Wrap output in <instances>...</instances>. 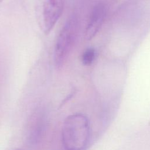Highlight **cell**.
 <instances>
[{"instance_id":"5","label":"cell","mask_w":150,"mask_h":150,"mask_svg":"<svg viewBox=\"0 0 150 150\" xmlns=\"http://www.w3.org/2000/svg\"><path fill=\"white\" fill-rule=\"evenodd\" d=\"M45 124V116L41 111L35 112L30 118L28 126V137L30 142L35 143L41 137Z\"/></svg>"},{"instance_id":"2","label":"cell","mask_w":150,"mask_h":150,"mask_svg":"<svg viewBox=\"0 0 150 150\" xmlns=\"http://www.w3.org/2000/svg\"><path fill=\"white\" fill-rule=\"evenodd\" d=\"M78 30V21L75 15L70 16L63 26L57 37L54 52L57 67H61L66 62L75 43Z\"/></svg>"},{"instance_id":"8","label":"cell","mask_w":150,"mask_h":150,"mask_svg":"<svg viewBox=\"0 0 150 150\" xmlns=\"http://www.w3.org/2000/svg\"><path fill=\"white\" fill-rule=\"evenodd\" d=\"M15 150H21V149H15Z\"/></svg>"},{"instance_id":"7","label":"cell","mask_w":150,"mask_h":150,"mask_svg":"<svg viewBox=\"0 0 150 150\" xmlns=\"http://www.w3.org/2000/svg\"><path fill=\"white\" fill-rule=\"evenodd\" d=\"M2 1H3V0H0V2H1Z\"/></svg>"},{"instance_id":"4","label":"cell","mask_w":150,"mask_h":150,"mask_svg":"<svg viewBox=\"0 0 150 150\" xmlns=\"http://www.w3.org/2000/svg\"><path fill=\"white\" fill-rule=\"evenodd\" d=\"M105 14V7L103 4H98L94 7L85 31L87 40H90L97 34L104 22Z\"/></svg>"},{"instance_id":"3","label":"cell","mask_w":150,"mask_h":150,"mask_svg":"<svg viewBox=\"0 0 150 150\" xmlns=\"http://www.w3.org/2000/svg\"><path fill=\"white\" fill-rule=\"evenodd\" d=\"M39 22L42 31L48 34L61 16L65 0H40Z\"/></svg>"},{"instance_id":"1","label":"cell","mask_w":150,"mask_h":150,"mask_svg":"<svg viewBox=\"0 0 150 150\" xmlns=\"http://www.w3.org/2000/svg\"><path fill=\"white\" fill-rule=\"evenodd\" d=\"M90 124L87 118L77 113L69 115L62 127V141L66 150H83L90 138Z\"/></svg>"},{"instance_id":"6","label":"cell","mask_w":150,"mask_h":150,"mask_svg":"<svg viewBox=\"0 0 150 150\" xmlns=\"http://www.w3.org/2000/svg\"><path fill=\"white\" fill-rule=\"evenodd\" d=\"M96 50L93 48L87 49L83 53L81 61L83 64L86 66L91 65L96 58Z\"/></svg>"}]
</instances>
